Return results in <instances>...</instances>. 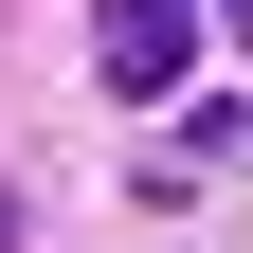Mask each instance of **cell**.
<instances>
[{"label":"cell","instance_id":"obj_1","mask_svg":"<svg viewBox=\"0 0 253 253\" xmlns=\"http://www.w3.org/2000/svg\"><path fill=\"white\" fill-rule=\"evenodd\" d=\"M90 54H109V90H145V109H163L181 54H199V0H109V18H90Z\"/></svg>","mask_w":253,"mask_h":253},{"label":"cell","instance_id":"obj_2","mask_svg":"<svg viewBox=\"0 0 253 253\" xmlns=\"http://www.w3.org/2000/svg\"><path fill=\"white\" fill-rule=\"evenodd\" d=\"M0 253H18V199H0Z\"/></svg>","mask_w":253,"mask_h":253},{"label":"cell","instance_id":"obj_3","mask_svg":"<svg viewBox=\"0 0 253 253\" xmlns=\"http://www.w3.org/2000/svg\"><path fill=\"white\" fill-rule=\"evenodd\" d=\"M217 18H235V37H253V0H217Z\"/></svg>","mask_w":253,"mask_h":253}]
</instances>
